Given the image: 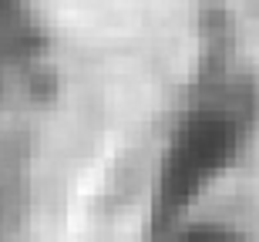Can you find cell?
Wrapping results in <instances>:
<instances>
[{"instance_id":"2","label":"cell","mask_w":259,"mask_h":242,"mask_svg":"<svg viewBox=\"0 0 259 242\" xmlns=\"http://www.w3.org/2000/svg\"><path fill=\"white\" fill-rule=\"evenodd\" d=\"M158 242H242V235L226 222H179Z\"/></svg>"},{"instance_id":"1","label":"cell","mask_w":259,"mask_h":242,"mask_svg":"<svg viewBox=\"0 0 259 242\" xmlns=\"http://www.w3.org/2000/svg\"><path fill=\"white\" fill-rule=\"evenodd\" d=\"M242 148L239 118L219 105L189 108L175 125L158 165L152 199V239L158 242L182 222V212L195 202Z\"/></svg>"}]
</instances>
